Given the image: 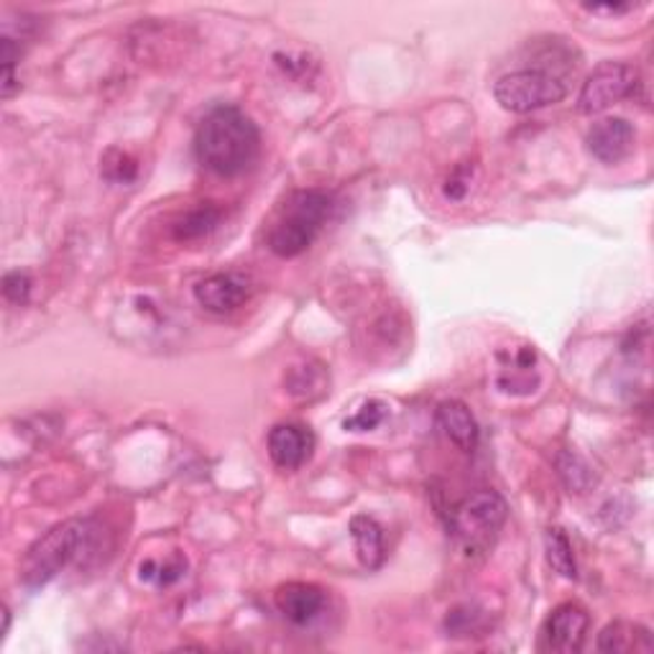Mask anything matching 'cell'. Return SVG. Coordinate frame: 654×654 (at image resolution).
<instances>
[{"instance_id": "cell-1", "label": "cell", "mask_w": 654, "mask_h": 654, "mask_svg": "<svg viewBox=\"0 0 654 654\" xmlns=\"http://www.w3.org/2000/svg\"><path fill=\"white\" fill-rule=\"evenodd\" d=\"M261 151L256 123L233 105H220L202 118L194 134V154L218 177H239L253 167Z\"/></svg>"}, {"instance_id": "cell-2", "label": "cell", "mask_w": 654, "mask_h": 654, "mask_svg": "<svg viewBox=\"0 0 654 654\" xmlns=\"http://www.w3.org/2000/svg\"><path fill=\"white\" fill-rule=\"evenodd\" d=\"M95 525L89 519H70L49 529L39 542L31 547L21 566V578L27 588L46 586L49 580L60 576V572L72 566L77 558H82L93 545Z\"/></svg>"}, {"instance_id": "cell-3", "label": "cell", "mask_w": 654, "mask_h": 654, "mask_svg": "<svg viewBox=\"0 0 654 654\" xmlns=\"http://www.w3.org/2000/svg\"><path fill=\"white\" fill-rule=\"evenodd\" d=\"M333 212V198L323 190L294 192L268 231V249L282 259L305 253Z\"/></svg>"}, {"instance_id": "cell-4", "label": "cell", "mask_w": 654, "mask_h": 654, "mask_svg": "<svg viewBox=\"0 0 654 654\" xmlns=\"http://www.w3.org/2000/svg\"><path fill=\"white\" fill-rule=\"evenodd\" d=\"M506 517H509L506 498L498 491L484 488L455 506L450 514V527L468 555L484 552L506 525Z\"/></svg>"}, {"instance_id": "cell-5", "label": "cell", "mask_w": 654, "mask_h": 654, "mask_svg": "<svg viewBox=\"0 0 654 654\" xmlns=\"http://www.w3.org/2000/svg\"><path fill=\"white\" fill-rule=\"evenodd\" d=\"M496 103L509 113H535L568 97V82L545 70L509 72L494 85Z\"/></svg>"}, {"instance_id": "cell-6", "label": "cell", "mask_w": 654, "mask_h": 654, "mask_svg": "<svg viewBox=\"0 0 654 654\" xmlns=\"http://www.w3.org/2000/svg\"><path fill=\"white\" fill-rule=\"evenodd\" d=\"M640 87V72L626 62H601L578 95V110L583 116H595V113L609 110L626 97H632Z\"/></svg>"}, {"instance_id": "cell-7", "label": "cell", "mask_w": 654, "mask_h": 654, "mask_svg": "<svg viewBox=\"0 0 654 654\" xmlns=\"http://www.w3.org/2000/svg\"><path fill=\"white\" fill-rule=\"evenodd\" d=\"M591 616L580 603H560L542 626V650L572 654L580 652L586 644Z\"/></svg>"}, {"instance_id": "cell-8", "label": "cell", "mask_w": 654, "mask_h": 654, "mask_svg": "<svg viewBox=\"0 0 654 654\" xmlns=\"http://www.w3.org/2000/svg\"><path fill=\"white\" fill-rule=\"evenodd\" d=\"M636 134L626 118H601L586 134V146L603 164H619L634 149Z\"/></svg>"}, {"instance_id": "cell-9", "label": "cell", "mask_w": 654, "mask_h": 654, "mask_svg": "<svg viewBox=\"0 0 654 654\" xmlns=\"http://www.w3.org/2000/svg\"><path fill=\"white\" fill-rule=\"evenodd\" d=\"M251 297V279L243 274H212L194 286V299L215 315L239 309Z\"/></svg>"}, {"instance_id": "cell-10", "label": "cell", "mask_w": 654, "mask_h": 654, "mask_svg": "<svg viewBox=\"0 0 654 654\" xmlns=\"http://www.w3.org/2000/svg\"><path fill=\"white\" fill-rule=\"evenodd\" d=\"M276 609L294 626H307L325 609V591L315 583H286L276 588Z\"/></svg>"}, {"instance_id": "cell-11", "label": "cell", "mask_w": 654, "mask_h": 654, "mask_svg": "<svg viewBox=\"0 0 654 654\" xmlns=\"http://www.w3.org/2000/svg\"><path fill=\"white\" fill-rule=\"evenodd\" d=\"M315 435L305 424H276L268 432V455L284 471H294L305 465L313 455Z\"/></svg>"}, {"instance_id": "cell-12", "label": "cell", "mask_w": 654, "mask_h": 654, "mask_svg": "<svg viewBox=\"0 0 654 654\" xmlns=\"http://www.w3.org/2000/svg\"><path fill=\"white\" fill-rule=\"evenodd\" d=\"M437 424H440V430L445 432V437L450 440V443L461 447L463 453H473V450H476L481 430H478V422L468 409V404L457 402V399L443 402L437 407Z\"/></svg>"}, {"instance_id": "cell-13", "label": "cell", "mask_w": 654, "mask_h": 654, "mask_svg": "<svg viewBox=\"0 0 654 654\" xmlns=\"http://www.w3.org/2000/svg\"><path fill=\"white\" fill-rule=\"evenodd\" d=\"M350 537H354L358 560L363 562V568L376 570L383 566L387 547H383V529L379 521L368 517V514H356L350 519Z\"/></svg>"}, {"instance_id": "cell-14", "label": "cell", "mask_w": 654, "mask_h": 654, "mask_svg": "<svg viewBox=\"0 0 654 654\" xmlns=\"http://www.w3.org/2000/svg\"><path fill=\"white\" fill-rule=\"evenodd\" d=\"M654 642L647 626L632 624V621H613L599 634V650L626 654V652H652Z\"/></svg>"}, {"instance_id": "cell-15", "label": "cell", "mask_w": 654, "mask_h": 654, "mask_svg": "<svg viewBox=\"0 0 654 654\" xmlns=\"http://www.w3.org/2000/svg\"><path fill=\"white\" fill-rule=\"evenodd\" d=\"M545 550H547V562H550L558 576H562L566 580L578 578V562H576V552H572V542L560 527H550L545 531Z\"/></svg>"}, {"instance_id": "cell-16", "label": "cell", "mask_w": 654, "mask_h": 654, "mask_svg": "<svg viewBox=\"0 0 654 654\" xmlns=\"http://www.w3.org/2000/svg\"><path fill=\"white\" fill-rule=\"evenodd\" d=\"M223 220V210L215 208V204H202V208H194L187 212L184 218L177 220L175 225V239L177 241H198L202 235L215 231Z\"/></svg>"}, {"instance_id": "cell-17", "label": "cell", "mask_w": 654, "mask_h": 654, "mask_svg": "<svg viewBox=\"0 0 654 654\" xmlns=\"http://www.w3.org/2000/svg\"><path fill=\"white\" fill-rule=\"evenodd\" d=\"M558 468H560L562 481H566V486L570 491H576V494H586V491L595 484L593 471L588 468V463L576 453H560Z\"/></svg>"}, {"instance_id": "cell-18", "label": "cell", "mask_w": 654, "mask_h": 654, "mask_svg": "<svg viewBox=\"0 0 654 654\" xmlns=\"http://www.w3.org/2000/svg\"><path fill=\"white\" fill-rule=\"evenodd\" d=\"M484 624H486L484 611H478L476 606H457L447 613L445 632L450 636H471L481 632Z\"/></svg>"}, {"instance_id": "cell-19", "label": "cell", "mask_w": 654, "mask_h": 654, "mask_svg": "<svg viewBox=\"0 0 654 654\" xmlns=\"http://www.w3.org/2000/svg\"><path fill=\"white\" fill-rule=\"evenodd\" d=\"M138 175V164L130 154L120 149H110L103 159V177L110 182H134Z\"/></svg>"}, {"instance_id": "cell-20", "label": "cell", "mask_w": 654, "mask_h": 654, "mask_svg": "<svg viewBox=\"0 0 654 654\" xmlns=\"http://www.w3.org/2000/svg\"><path fill=\"white\" fill-rule=\"evenodd\" d=\"M389 409L383 402H376V399H371V402H366L358 412L350 416V420H346V430H354V432H368L373 428H379V424L387 420Z\"/></svg>"}, {"instance_id": "cell-21", "label": "cell", "mask_w": 654, "mask_h": 654, "mask_svg": "<svg viewBox=\"0 0 654 654\" xmlns=\"http://www.w3.org/2000/svg\"><path fill=\"white\" fill-rule=\"evenodd\" d=\"M184 568H187V562H182V560L169 562V566H164V568H159L154 560H146V562H141V568L138 570H141V580H151V583H157V586H171L175 580L184 576Z\"/></svg>"}, {"instance_id": "cell-22", "label": "cell", "mask_w": 654, "mask_h": 654, "mask_svg": "<svg viewBox=\"0 0 654 654\" xmlns=\"http://www.w3.org/2000/svg\"><path fill=\"white\" fill-rule=\"evenodd\" d=\"M3 297L11 305H27L31 297V276L27 272H8L3 276Z\"/></svg>"}, {"instance_id": "cell-23", "label": "cell", "mask_w": 654, "mask_h": 654, "mask_svg": "<svg viewBox=\"0 0 654 654\" xmlns=\"http://www.w3.org/2000/svg\"><path fill=\"white\" fill-rule=\"evenodd\" d=\"M465 192H468V177H465V169H457L455 175L447 179L445 194L450 200H463Z\"/></svg>"}, {"instance_id": "cell-24", "label": "cell", "mask_w": 654, "mask_h": 654, "mask_svg": "<svg viewBox=\"0 0 654 654\" xmlns=\"http://www.w3.org/2000/svg\"><path fill=\"white\" fill-rule=\"evenodd\" d=\"M586 11H593V13H629L634 11V3H609V6H583Z\"/></svg>"}]
</instances>
